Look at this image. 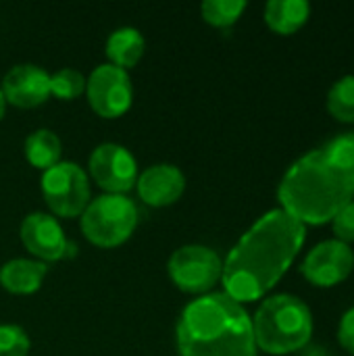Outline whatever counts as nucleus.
Listing matches in <instances>:
<instances>
[{"instance_id":"obj_13","label":"nucleus","mask_w":354,"mask_h":356,"mask_svg":"<svg viewBox=\"0 0 354 356\" xmlns=\"http://www.w3.org/2000/svg\"><path fill=\"white\" fill-rule=\"evenodd\" d=\"M138 196L148 207H169L177 202L186 190V175L175 165H152L136 179Z\"/></svg>"},{"instance_id":"obj_17","label":"nucleus","mask_w":354,"mask_h":356,"mask_svg":"<svg viewBox=\"0 0 354 356\" xmlns=\"http://www.w3.org/2000/svg\"><path fill=\"white\" fill-rule=\"evenodd\" d=\"M61 140L52 129H35L25 140V156L35 169H50L61 163Z\"/></svg>"},{"instance_id":"obj_3","label":"nucleus","mask_w":354,"mask_h":356,"mask_svg":"<svg viewBox=\"0 0 354 356\" xmlns=\"http://www.w3.org/2000/svg\"><path fill=\"white\" fill-rule=\"evenodd\" d=\"M277 198L282 211L307 225H323L354 198V181L319 150L300 156L284 175Z\"/></svg>"},{"instance_id":"obj_24","label":"nucleus","mask_w":354,"mask_h":356,"mask_svg":"<svg viewBox=\"0 0 354 356\" xmlns=\"http://www.w3.org/2000/svg\"><path fill=\"white\" fill-rule=\"evenodd\" d=\"M338 342L344 350L354 355V307L346 311L338 325Z\"/></svg>"},{"instance_id":"obj_20","label":"nucleus","mask_w":354,"mask_h":356,"mask_svg":"<svg viewBox=\"0 0 354 356\" xmlns=\"http://www.w3.org/2000/svg\"><path fill=\"white\" fill-rule=\"evenodd\" d=\"M323 156L354 181V134H342L321 148Z\"/></svg>"},{"instance_id":"obj_4","label":"nucleus","mask_w":354,"mask_h":356,"mask_svg":"<svg viewBox=\"0 0 354 356\" xmlns=\"http://www.w3.org/2000/svg\"><path fill=\"white\" fill-rule=\"evenodd\" d=\"M257 348L267 355H290L305 348L313 334L311 309L292 294H275L263 300L252 319Z\"/></svg>"},{"instance_id":"obj_5","label":"nucleus","mask_w":354,"mask_h":356,"mask_svg":"<svg viewBox=\"0 0 354 356\" xmlns=\"http://www.w3.org/2000/svg\"><path fill=\"white\" fill-rule=\"evenodd\" d=\"M83 236L100 248H115L129 240L138 225V209L123 194H104L79 215Z\"/></svg>"},{"instance_id":"obj_1","label":"nucleus","mask_w":354,"mask_h":356,"mask_svg":"<svg viewBox=\"0 0 354 356\" xmlns=\"http://www.w3.org/2000/svg\"><path fill=\"white\" fill-rule=\"evenodd\" d=\"M307 238V227L282 209L265 213L230 250L221 282L236 302L263 298L290 269Z\"/></svg>"},{"instance_id":"obj_2","label":"nucleus","mask_w":354,"mask_h":356,"mask_svg":"<svg viewBox=\"0 0 354 356\" xmlns=\"http://www.w3.org/2000/svg\"><path fill=\"white\" fill-rule=\"evenodd\" d=\"M179 356H257L252 319L225 292L192 300L177 323Z\"/></svg>"},{"instance_id":"obj_15","label":"nucleus","mask_w":354,"mask_h":356,"mask_svg":"<svg viewBox=\"0 0 354 356\" xmlns=\"http://www.w3.org/2000/svg\"><path fill=\"white\" fill-rule=\"evenodd\" d=\"M144 48V35L136 27H119L106 40V56L111 58V65L125 71L140 63Z\"/></svg>"},{"instance_id":"obj_25","label":"nucleus","mask_w":354,"mask_h":356,"mask_svg":"<svg viewBox=\"0 0 354 356\" xmlns=\"http://www.w3.org/2000/svg\"><path fill=\"white\" fill-rule=\"evenodd\" d=\"M4 111H6V98H4V94L0 90V119L4 117Z\"/></svg>"},{"instance_id":"obj_22","label":"nucleus","mask_w":354,"mask_h":356,"mask_svg":"<svg viewBox=\"0 0 354 356\" xmlns=\"http://www.w3.org/2000/svg\"><path fill=\"white\" fill-rule=\"evenodd\" d=\"M29 346L31 342L23 327L13 323L0 325V356H27Z\"/></svg>"},{"instance_id":"obj_21","label":"nucleus","mask_w":354,"mask_h":356,"mask_svg":"<svg viewBox=\"0 0 354 356\" xmlns=\"http://www.w3.org/2000/svg\"><path fill=\"white\" fill-rule=\"evenodd\" d=\"M86 92V77L77 69L65 67L50 75V94L61 100H75Z\"/></svg>"},{"instance_id":"obj_8","label":"nucleus","mask_w":354,"mask_h":356,"mask_svg":"<svg viewBox=\"0 0 354 356\" xmlns=\"http://www.w3.org/2000/svg\"><path fill=\"white\" fill-rule=\"evenodd\" d=\"M88 102L96 115L104 119H117L125 115L134 100V86L125 69L111 63L98 65L86 79Z\"/></svg>"},{"instance_id":"obj_10","label":"nucleus","mask_w":354,"mask_h":356,"mask_svg":"<svg viewBox=\"0 0 354 356\" xmlns=\"http://www.w3.org/2000/svg\"><path fill=\"white\" fill-rule=\"evenodd\" d=\"M354 269L353 248L340 240H325L319 242L303 261V275L319 286V288H332L344 282Z\"/></svg>"},{"instance_id":"obj_9","label":"nucleus","mask_w":354,"mask_h":356,"mask_svg":"<svg viewBox=\"0 0 354 356\" xmlns=\"http://www.w3.org/2000/svg\"><path fill=\"white\" fill-rule=\"evenodd\" d=\"M90 175L106 194H123L136 186L138 163L134 154L113 142L100 144L90 154Z\"/></svg>"},{"instance_id":"obj_19","label":"nucleus","mask_w":354,"mask_h":356,"mask_svg":"<svg viewBox=\"0 0 354 356\" xmlns=\"http://www.w3.org/2000/svg\"><path fill=\"white\" fill-rule=\"evenodd\" d=\"M246 10L244 0H207L200 6L202 19L215 27H230L234 25L242 13Z\"/></svg>"},{"instance_id":"obj_18","label":"nucleus","mask_w":354,"mask_h":356,"mask_svg":"<svg viewBox=\"0 0 354 356\" xmlns=\"http://www.w3.org/2000/svg\"><path fill=\"white\" fill-rule=\"evenodd\" d=\"M328 111L334 119L354 123V75L340 77L328 92Z\"/></svg>"},{"instance_id":"obj_16","label":"nucleus","mask_w":354,"mask_h":356,"mask_svg":"<svg viewBox=\"0 0 354 356\" xmlns=\"http://www.w3.org/2000/svg\"><path fill=\"white\" fill-rule=\"evenodd\" d=\"M311 15V6L305 0H271L265 6L267 25L282 35L298 31Z\"/></svg>"},{"instance_id":"obj_7","label":"nucleus","mask_w":354,"mask_h":356,"mask_svg":"<svg viewBox=\"0 0 354 356\" xmlns=\"http://www.w3.org/2000/svg\"><path fill=\"white\" fill-rule=\"evenodd\" d=\"M167 271L182 292L204 296L221 280L223 261L209 246L188 244L171 254Z\"/></svg>"},{"instance_id":"obj_14","label":"nucleus","mask_w":354,"mask_h":356,"mask_svg":"<svg viewBox=\"0 0 354 356\" xmlns=\"http://www.w3.org/2000/svg\"><path fill=\"white\" fill-rule=\"evenodd\" d=\"M48 273L46 263L35 259H13L0 267V286L10 294H33Z\"/></svg>"},{"instance_id":"obj_12","label":"nucleus","mask_w":354,"mask_h":356,"mask_svg":"<svg viewBox=\"0 0 354 356\" xmlns=\"http://www.w3.org/2000/svg\"><path fill=\"white\" fill-rule=\"evenodd\" d=\"M2 94L6 102L19 108H33L48 100L50 96V75L31 63L15 65L6 71L2 79Z\"/></svg>"},{"instance_id":"obj_11","label":"nucleus","mask_w":354,"mask_h":356,"mask_svg":"<svg viewBox=\"0 0 354 356\" xmlns=\"http://www.w3.org/2000/svg\"><path fill=\"white\" fill-rule=\"evenodd\" d=\"M21 242L29 254L40 263H54L67 259V238L58 221L48 213H29L21 221Z\"/></svg>"},{"instance_id":"obj_23","label":"nucleus","mask_w":354,"mask_h":356,"mask_svg":"<svg viewBox=\"0 0 354 356\" xmlns=\"http://www.w3.org/2000/svg\"><path fill=\"white\" fill-rule=\"evenodd\" d=\"M332 227H334V234H336V240L344 242V244H351L354 242V200L348 202L332 221Z\"/></svg>"},{"instance_id":"obj_6","label":"nucleus","mask_w":354,"mask_h":356,"mask_svg":"<svg viewBox=\"0 0 354 356\" xmlns=\"http://www.w3.org/2000/svg\"><path fill=\"white\" fill-rule=\"evenodd\" d=\"M42 196L56 217H79L90 204V181L77 163L61 161L42 175Z\"/></svg>"}]
</instances>
